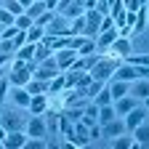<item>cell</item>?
Returning <instances> with one entry per match:
<instances>
[{
    "instance_id": "obj_1",
    "label": "cell",
    "mask_w": 149,
    "mask_h": 149,
    "mask_svg": "<svg viewBox=\"0 0 149 149\" xmlns=\"http://www.w3.org/2000/svg\"><path fill=\"white\" fill-rule=\"evenodd\" d=\"M115 67H117V61L112 59V56H109V59H104V56H101V59H99L96 64H93V67L88 69V74H91L93 80H101V83H107V80L112 77V72H115Z\"/></svg>"
},
{
    "instance_id": "obj_2",
    "label": "cell",
    "mask_w": 149,
    "mask_h": 149,
    "mask_svg": "<svg viewBox=\"0 0 149 149\" xmlns=\"http://www.w3.org/2000/svg\"><path fill=\"white\" fill-rule=\"evenodd\" d=\"M104 53H109L112 59H125L128 53H133V43H130V37H115V40L109 43V48L104 51Z\"/></svg>"
},
{
    "instance_id": "obj_3",
    "label": "cell",
    "mask_w": 149,
    "mask_h": 149,
    "mask_svg": "<svg viewBox=\"0 0 149 149\" xmlns=\"http://www.w3.org/2000/svg\"><path fill=\"white\" fill-rule=\"evenodd\" d=\"M43 32L48 37H59V35H69V19L61 16V13H53V19L43 27Z\"/></svg>"
},
{
    "instance_id": "obj_4",
    "label": "cell",
    "mask_w": 149,
    "mask_h": 149,
    "mask_svg": "<svg viewBox=\"0 0 149 149\" xmlns=\"http://www.w3.org/2000/svg\"><path fill=\"white\" fill-rule=\"evenodd\" d=\"M83 16H85V32H83V35L96 40V35L101 32V19H104V16H101L96 8H85V13H83Z\"/></svg>"
},
{
    "instance_id": "obj_5",
    "label": "cell",
    "mask_w": 149,
    "mask_h": 149,
    "mask_svg": "<svg viewBox=\"0 0 149 149\" xmlns=\"http://www.w3.org/2000/svg\"><path fill=\"white\" fill-rule=\"evenodd\" d=\"M6 77H8V83H11V85H27V83H29V77H32V72L27 69V64H24V61H19V59H16V61H13V67H11V72L6 74Z\"/></svg>"
},
{
    "instance_id": "obj_6",
    "label": "cell",
    "mask_w": 149,
    "mask_h": 149,
    "mask_svg": "<svg viewBox=\"0 0 149 149\" xmlns=\"http://www.w3.org/2000/svg\"><path fill=\"white\" fill-rule=\"evenodd\" d=\"M24 133L29 136V139H45V117L43 115H32V117H27V123H24Z\"/></svg>"
},
{
    "instance_id": "obj_7",
    "label": "cell",
    "mask_w": 149,
    "mask_h": 149,
    "mask_svg": "<svg viewBox=\"0 0 149 149\" xmlns=\"http://www.w3.org/2000/svg\"><path fill=\"white\" fill-rule=\"evenodd\" d=\"M146 120V107L144 104H136L130 112H125L123 115V123H125V130H133L136 125H141Z\"/></svg>"
},
{
    "instance_id": "obj_8",
    "label": "cell",
    "mask_w": 149,
    "mask_h": 149,
    "mask_svg": "<svg viewBox=\"0 0 149 149\" xmlns=\"http://www.w3.org/2000/svg\"><path fill=\"white\" fill-rule=\"evenodd\" d=\"M136 77H141L139 74V67H133V64H117L115 67V72H112V77L109 80H125V83H133Z\"/></svg>"
},
{
    "instance_id": "obj_9",
    "label": "cell",
    "mask_w": 149,
    "mask_h": 149,
    "mask_svg": "<svg viewBox=\"0 0 149 149\" xmlns=\"http://www.w3.org/2000/svg\"><path fill=\"white\" fill-rule=\"evenodd\" d=\"M53 59H56V67L61 72H67L72 67V61L77 59V51L74 48H59V51H53Z\"/></svg>"
},
{
    "instance_id": "obj_10",
    "label": "cell",
    "mask_w": 149,
    "mask_h": 149,
    "mask_svg": "<svg viewBox=\"0 0 149 149\" xmlns=\"http://www.w3.org/2000/svg\"><path fill=\"white\" fill-rule=\"evenodd\" d=\"M24 123H27V117H19L16 112H3L0 115V128H6V133L8 130H24Z\"/></svg>"
},
{
    "instance_id": "obj_11",
    "label": "cell",
    "mask_w": 149,
    "mask_h": 149,
    "mask_svg": "<svg viewBox=\"0 0 149 149\" xmlns=\"http://www.w3.org/2000/svg\"><path fill=\"white\" fill-rule=\"evenodd\" d=\"M120 133H125L123 117H112V120H107V123L101 125V136H104V139H115V136H120Z\"/></svg>"
},
{
    "instance_id": "obj_12",
    "label": "cell",
    "mask_w": 149,
    "mask_h": 149,
    "mask_svg": "<svg viewBox=\"0 0 149 149\" xmlns=\"http://www.w3.org/2000/svg\"><path fill=\"white\" fill-rule=\"evenodd\" d=\"M27 139H29V136L24 133V130H8L6 139H3V146H6V149H24Z\"/></svg>"
},
{
    "instance_id": "obj_13",
    "label": "cell",
    "mask_w": 149,
    "mask_h": 149,
    "mask_svg": "<svg viewBox=\"0 0 149 149\" xmlns=\"http://www.w3.org/2000/svg\"><path fill=\"white\" fill-rule=\"evenodd\" d=\"M128 93L133 99H139V101H144L146 96H149V77H136L133 83L128 85Z\"/></svg>"
},
{
    "instance_id": "obj_14",
    "label": "cell",
    "mask_w": 149,
    "mask_h": 149,
    "mask_svg": "<svg viewBox=\"0 0 149 149\" xmlns=\"http://www.w3.org/2000/svg\"><path fill=\"white\" fill-rule=\"evenodd\" d=\"M136 104H141V101H139V99H133L130 93H125V96H120V99L112 101V107H115V115H117V117H123L125 112H130Z\"/></svg>"
},
{
    "instance_id": "obj_15",
    "label": "cell",
    "mask_w": 149,
    "mask_h": 149,
    "mask_svg": "<svg viewBox=\"0 0 149 149\" xmlns=\"http://www.w3.org/2000/svg\"><path fill=\"white\" fill-rule=\"evenodd\" d=\"M32 115H43V112L48 109V93H35V96L29 99V107H27Z\"/></svg>"
},
{
    "instance_id": "obj_16",
    "label": "cell",
    "mask_w": 149,
    "mask_h": 149,
    "mask_svg": "<svg viewBox=\"0 0 149 149\" xmlns=\"http://www.w3.org/2000/svg\"><path fill=\"white\" fill-rule=\"evenodd\" d=\"M29 93H27V88L24 85H13V91H11V101L16 104V107H22V109H27L29 107Z\"/></svg>"
},
{
    "instance_id": "obj_17",
    "label": "cell",
    "mask_w": 149,
    "mask_h": 149,
    "mask_svg": "<svg viewBox=\"0 0 149 149\" xmlns=\"http://www.w3.org/2000/svg\"><path fill=\"white\" fill-rule=\"evenodd\" d=\"M130 136H133V141H136L139 146H144V144L149 141V120H144L141 125H136L133 130H130Z\"/></svg>"
},
{
    "instance_id": "obj_18",
    "label": "cell",
    "mask_w": 149,
    "mask_h": 149,
    "mask_svg": "<svg viewBox=\"0 0 149 149\" xmlns=\"http://www.w3.org/2000/svg\"><path fill=\"white\" fill-rule=\"evenodd\" d=\"M128 85L130 83H125V80H107V88L112 93V101L120 99V96H125V93H128Z\"/></svg>"
},
{
    "instance_id": "obj_19",
    "label": "cell",
    "mask_w": 149,
    "mask_h": 149,
    "mask_svg": "<svg viewBox=\"0 0 149 149\" xmlns=\"http://www.w3.org/2000/svg\"><path fill=\"white\" fill-rule=\"evenodd\" d=\"M112 146H115V149H133V146H139V144L133 141L130 130H125V133H120V136L112 139Z\"/></svg>"
},
{
    "instance_id": "obj_20",
    "label": "cell",
    "mask_w": 149,
    "mask_h": 149,
    "mask_svg": "<svg viewBox=\"0 0 149 149\" xmlns=\"http://www.w3.org/2000/svg\"><path fill=\"white\" fill-rule=\"evenodd\" d=\"M32 56H35V43H24L13 51V59H19V61H29Z\"/></svg>"
},
{
    "instance_id": "obj_21",
    "label": "cell",
    "mask_w": 149,
    "mask_h": 149,
    "mask_svg": "<svg viewBox=\"0 0 149 149\" xmlns=\"http://www.w3.org/2000/svg\"><path fill=\"white\" fill-rule=\"evenodd\" d=\"M74 51H77V56H88V53H99V51H96V40H93V37H85V35H83L80 45L74 48Z\"/></svg>"
},
{
    "instance_id": "obj_22",
    "label": "cell",
    "mask_w": 149,
    "mask_h": 149,
    "mask_svg": "<svg viewBox=\"0 0 149 149\" xmlns=\"http://www.w3.org/2000/svg\"><path fill=\"white\" fill-rule=\"evenodd\" d=\"M24 88H27L29 96H35V93H48V83L45 80H35V77H29V83Z\"/></svg>"
},
{
    "instance_id": "obj_23",
    "label": "cell",
    "mask_w": 149,
    "mask_h": 149,
    "mask_svg": "<svg viewBox=\"0 0 149 149\" xmlns=\"http://www.w3.org/2000/svg\"><path fill=\"white\" fill-rule=\"evenodd\" d=\"M61 91H67V77H64V72H59V74L48 83V93H61Z\"/></svg>"
},
{
    "instance_id": "obj_24",
    "label": "cell",
    "mask_w": 149,
    "mask_h": 149,
    "mask_svg": "<svg viewBox=\"0 0 149 149\" xmlns=\"http://www.w3.org/2000/svg\"><path fill=\"white\" fill-rule=\"evenodd\" d=\"M85 13V11H83ZM85 32V16H74L69 19V35H83Z\"/></svg>"
},
{
    "instance_id": "obj_25",
    "label": "cell",
    "mask_w": 149,
    "mask_h": 149,
    "mask_svg": "<svg viewBox=\"0 0 149 149\" xmlns=\"http://www.w3.org/2000/svg\"><path fill=\"white\" fill-rule=\"evenodd\" d=\"M43 11H45V6H43V0H32V3H29V6L24 8V13H27V16L32 19V22H35V19L40 16Z\"/></svg>"
},
{
    "instance_id": "obj_26",
    "label": "cell",
    "mask_w": 149,
    "mask_h": 149,
    "mask_svg": "<svg viewBox=\"0 0 149 149\" xmlns=\"http://www.w3.org/2000/svg\"><path fill=\"white\" fill-rule=\"evenodd\" d=\"M93 104H96V107H104V104H112V93H109V88H107V83H104V88L96 93V96H93L91 99Z\"/></svg>"
},
{
    "instance_id": "obj_27",
    "label": "cell",
    "mask_w": 149,
    "mask_h": 149,
    "mask_svg": "<svg viewBox=\"0 0 149 149\" xmlns=\"http://www.w3.org/2000/svg\"><path fill=\"white\" fill-rule=\"evenodd\" d=\"M24 35H27V43H40L43 40V27H37V24H32L29 29H24Z\"/></svg>"
},
{
    "instance_id": "obj_28",
    "label": "cell",
    "mask_w": 149,
    "mask_h": 149,
    "mask_svg": "<svg viewBox=\"0 0 149 149\" xmlns=\"http://www.w3.org/2000/svg\"><path fill=\"white\" fill-rule=\"evenodd\" d=\"M72 125H74V123H72V120H69V117L64 115V112H59V125H56V128H59L61 133H64V139H67V136L72 133Z\"/></svg>"
},
{
    "instance_id": "obj_29",
    "label": "cell",
    "mask_w": 149,
    "mask_h": 149,
    "mask_svg": "<svg viewBox=\"0 0 149 149\" xmlns=\"http://www.w3.org/2000/svg\"><path fill=\"white\" fill-rule=\"evenodd\" d=\"M101 88H104V83H101V80H91V83L85 85V91H83V93H85L88 99H93V96H96V93H99Z\"/></svg>"
},
{
    "instance_id": "obj_30",
    "label": "cell",
    "mask_w": 149,
    "mask_h": 149,
    "mask_svg": "<svg viewBox=\"0 0 149 149\" xmlns=\"http://www.w3.org/2000/svg\"><path fill=\"white\" fill-rule=\"evenodd\" d=\"M13 24H16V27H19V29H29V27H32V24H35V22H32V19H29V16H27V13H19V16H16V19H13Z\"/></svg>"
},
{
    "instance_id": "obj_31",
    "label": "cell",
    "mask_w": 149,
    "mask_h": 149,
    "mask_svg": "<svg viewBox=\"0 0 149 149\" xmlns=\"http://www.w3.org/2000/svg\"><path fill=\"white\" fill-rule=\"evenodd\" d=\"M125 64H133V67H144V64H149V56H125Z\"/></svg>"
},
{
    "instance_id": "obj_32",
    "label": "cell",
    "mask_w": 149,
    "mask_h": 149,
    "mask_svg": "<svg viewBox=\"0 0 149 149\" xmlns=\"http://www.w3.org/2000/svg\"><path fill=\"white\" fill-rule=\"evenodd\" d=\"M13 19H16V16H13L8 8H0V24H3V27H11V24H13Z\"/></svg>"
},
{
    "instance_id": "obj_33",
    "label": "cell",
    "mask_w": 149,
    "mask_h": 149,
    "mask_svg": "<svg viewBox=\"0 0 149 149\" xmlns=\"http://www.w3.org/2000/svg\"><path fill=\"white\" fill-rule=\"evenodd\" d=\"M13 51H16L13 40H6V37H0V53H8V56H13Z\"/></svg>"
},
{
    "instance_id": "obj_34",
    "label": "cell",
    "mask_w": 149,
    "mask_h": 149,
    "mask_svg": "<svg viewBox=\"0 0 149 149\" xmlns=\"http://www.w3.org/2000/svg\"><path fill=\"white\" fill-rule=\"evenodd\" d=\"M51 19H53V11H43L40 16L35 19V24H37V27H45V24L51 22Z\"/></svg>"
},
{
    "instance_id": "obj_35",
    "label": "cell",
    "mask_w": 149,
    "mask_h": 149,
    "mask_svg": "<svg viewBox=\"0 0 149 149\" xmlns=\"http://www.w3.org/2000/svg\"><path fill=\"white\" fill-rule=\"evenodd\" d=\"M3 8H8V11L13 13V16H19V13H24V8H22V6H19V3H16V0H6V6H3Z\"/></svg>"
},
{
    "instance_id": "obj_36",
    "label": "cell",
    "mask_w": 149,
    "mask_h": 149,
    "mask_svg": "<svg viewBox=\"0 0 149 149\" xmlns=\"http://www.w3.org/2000/svg\"><path fill=\"white\" fill-rule=\"evenodd\" d=\"M8 88H11V83H8V77H0V96H8Z\"/></svg>"
},
{
    "instance_id": "obj_37",
    "label": "cell",
    "mask_w": 149,
    "mask_h": 149,
    "mask_svg": "<svg viewBox=\"0 0 149 149\" xmlns=\"http://www.w3.org/2000/svg\"><path fill=\"white\" fill-rule=\"evenodd\" d=\"M56 3H59V0H43L45 11H53V13H56Z\"/></svg>"
},
{
    "instance_id": "obj_38",
    "label": "cell",
    "mask_w": 149,
    "mask_h": 149,
    "mask_svg": "<svg viewBox=\"0 0 149 149\" xmlns=\"http://www.w3.org/2000/svg\"><path fill=\"white\" fill-rule=\"evenodd\" d=\"M13 59V56H8V53H0V67H3V64H8Z\"/></svg>"
},
{
    "instance_id": "obj_39",
    "label": "cell",
    "mask_w": 149,
    "mask_h": 149,
    "mask_svg": "<svg viewBox=\"0 0 149 149\" xmlns=\"http://www.w3.org/2000/svg\"><path fill=\"white\" fill-rule=\"evenodd\" d=\"M16 3H19V6H22V8H27V6L32 3V0H16Z\"/></svg>"
},
{
    "instance_id": "obj_40",
    "label": "cell",
    "mask_w": 149,
    "mask_h": 149,
    "mask_svg": "<svg viewBox=\"0 0 149 149\" xmlns=\"http://www.w3.org/2000/svg\"><path fill=\"white\" fill-rule=\"evenodd\" d=\"M139 3H141V6H146V3H149V0H139Z\"/></svg>"
},
{
    "instance_id": "obj_41",
    "label": "cell",
    "mask_w": 149,
    "mask_h": 149,
    "mask_svg": "<svg viewBox=\"0 0 149 149\" xmlns=\"http://www.w3.org/2000/svg\"><path fill=\"white\" fill-rule=\"evenodd\" d=\"M0 107H3V96H0Z\"/></svg>"
}]
</instances>
